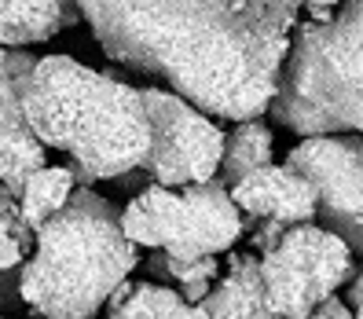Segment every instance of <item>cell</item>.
<instances>
[{
  "label": "cell",
  "mask_w": 363,
  "mask_h": 319,
  "mask_svg": "<svg viewBox=\"0 0 363 319\" xmlns=\"http://www.w3.org/2000/svg\"><path fill=\"white\" fill-rule=\"evenodd\" d=\"M99 48L206 114L257 121L279 96L297 0H81Z\"/></svg>",
  "instance_id": "6da1fadb"
},
{
  "label": "cell",
  "mask_w": 363,
  "mask_h": 319,
  "mask_svg": "<svg viewBox=\"0 0 363 319\" xmlns=\"http://www.w3.org/2000/svg\"><path fill=\"white\" fill-rule=\"evenodd\" d=\"M26 118L40 143L74 158L70 169L81 187L143 169L155 143L143 92L70 55L37 59L26 84Z\"/></svg>",
  "instance_id": "7a4b0ae2"
},
{
  "label": "cell",
  "mask_w": 363,
  "mask_h": 319,
  "mask_svg": "<svg viewBox=\"0 0 363 319\" xmlns=\"http://www.w3.org/2000/svg\"><path fill=\"white\" fill-rule=\"evenodd\" d=\"M140 264L121 213L96 191L77 187L70 206L37 231L18 293L37 319H92Z\"/></svg>",
  "instance_id": "3957f363"
},
{
  "label": "cell",
  "mask_w": 363,
  "mask_h": 319,
  "mask_svg": "<svg viewBox=\"0 0 363 319\" xmlns=\"http://www.w3.org/2000/svg\"><path fill=\"white\" fill-rule=\"evenodd\" d=\"M272 118L297 136H363V0L297 23Z\"/></svg>",
  "instance_id": "277c9868"
},
{
  "label": "cell",
  "mask_w": 363,
  "mask_h": 319,
  "mask_svg": "<svg viewBox=\"0 0 363 319\" xmlns=\"http://www.w3.org/2000/svg\"><path fill=\"white\" fill-rule=\"evenodd\" d=\"M121 224L136 246H151L184 261L228 253L246 231V217L224 180L191 184L180 191L151 184L125 206Z\"/></svg>",
  "instance_id": "5b68a950"
},
{
  "label": "cell",
  "mask_w": 363,
  "mask_h": 319,
  "mask_svg": "<svg viewBox=\"0 0 363 319\" xmlns=\"http://www.w3.org/2000/svg\"><path fill=\"white\" fill-rule=\"evenodd\" d=\"M352 275V246L315 224H297L261 253L264 301L283 319H312Z\"/></svg>",
  "instance_id": "8992f818"
},
{
  "label": "cell",
  "mask_w": 363,
  "mask_h": 319,
  "mask_svg": "<svg viewBox=\"0 0 363 319\" xmlns=\"http://www.w3.org/2000/svg\"><path fill=\"white\" fill-rule=\"evenodd\" d=\"M147 111L155 125V143L143 162V173L162 187H191L213 184L224 162L228 136L213 125L195 103L177 92L143 89Z\"/></svg>",
  "instance_id": "52a82bcc"
},
{
  "label": "cell",
  "mask_w": 363,
  "mask_h": 319,
  "mask_svg": "<svg viewBox=\"0 0 363 319\" xmlns=\"http://www.w3.org/2000/svg\"><path fill=\"white\" fill-rule=\"evenodd\" d=\"M319 191V228L363 253V136H312L286 155Z\"/></svg>",
  "instance_id": "ba28073f"
},
{
  "label": "cell",
  "mask_w": 363,
  "mask_h": 319,
  "mask_svg": "<svg viewBox=\"0 0 363 319\" xmlns=\"http://www.w3.org/2000/svg\"><path fill=\"white\" fill-rule=\"evenodd\" d=\"M4 74H0V173H4V195L23 198L26 180L45 169V143L33 133L26 118V84L37 67L30 52L4 48Z\"/></svg>",
  "instance_id": "9c48e42d"
},
{
  "label": "cell",
  "mask_w": 363,
  "mask_h": 319,
  "mask_svg": "<svg viewBox=\"0 0 363 319\" xmlns=\"http://www.w3.org/2000/svg\"><path fill=\"white\" fill-rule=\"evenodd\" d=\"M231 198L242 209V217H250V224L275 220V224L297 228V224H312L319 217V191L294 165L272 162L257 169V173H250L246 180L231 187Z\"/></svg>",
  "instance_id": "30bf717a"
},
{
  "label": "cell",
  "mask_w": 363,
  "mask_h": 319,
  "mask_svg": "<svg viewBox=\"0 0 363 319\" xmlns=\"http://www.w3.org/2000/svg\"><path fill=\"white\" fill-rule=\"evenodd\" d=\"M202 305L213 319H283V315H275L264 301L261 257H253V253H231L220 286H213V293ZM312 319H356V315H352L349 305H341L334 297V301L323 305Z\"/></svg>",
  "instance_id": "8fae6325"
},
{
  "label": "cell",
  "mask_w": 363,
  "mask_h": 319,
  "mask_svg": "<svg viewBox=\"0 0 363 319\" xmlns=\"http://www.w3.org/2000/svg\"><path fill=\"white\" fill-rule=\"evenodd\" d=\"M111 319H213L206 305H191L184 293L158 283H125L106 305Z\"/></svg>",
  "instance_id": "7c38bea8"
},
{
  "label": "cell",
  "mask_w": 363,
  "mask_h": 319,
  "mask_svg": "<svg viewBox=\"0 0 363 319\" xmlns=\"http://www.w3.org/2000/svg\"><path fill=\"white\" fill-rule=\"evenodd\" d=\"M67 30L59 0H0V40L4 48H26Z\"/></svg>",
  "instance_id": "4fadbf2b"
},
{
  "label": "cell",
  "mask_w": 363,
  "mask_h": 319,
  "mask_svg": "<svg viewBox=\"0 0 363 319\" xmlns=\"http://www.w3.org/2000/svg\"><path fill=\"white\" fill-rule=\"evenodd\" d=\"M77 177L70 165H45L37 169V173L26 180L23 187V198H18V209H23V217L33 231L45 228L55 213H62L70 206V198L77 195Z\"/></svg>",
  "instance_id": "5bb4252c"
},
{
  "label": "cell",
  "mask_w": 363,
  "mask_h": 319,
  "mask_svg": "<svg viewBox=\"0 0 363 319\" xmlns=\"http://www.w3.org/2000/svg\"><path fill=\"white\" fill-rule=\"evenodd\" d=\"M264 165H272V133L261 121H239L224 143L220 180L228 187H235L239 180H246L250 173H257Z\"/></svg>",
  "instance_id": "9a60e30c"
},
{
  "label": "cell",
  "mask_w": 363,
  "mask_h": 319,
  "mask_svg": "<svg viewBox=\"0 0 363 319\" xmlns=\"http://www.w3.org/2000/svg\"><path fill=\"white\" fill-rule=\"evenodd\" d=\"M0 235H4V246H0V264H4V272H11L15 264H23L26 250L37 242V231L26 224L23 209H18V198H11V195L0 198Z\"/></svg>",
  "instance_id": "2e32d148"
},
{
  "label": "cell",
  "mask_w": 363,
  "mask_h": 319,
  "mask_svg": "<svg viewBox=\"0 0 363 319\" xmlns=\"http://www.w3.org/2000/svg\"><path fill=\"white\" fill-rule=\"evenodd\" d=\"M155 275H173L180 286H191V283H213L220 275L217 268V257H202V261H184V257H169V253L155 250V257L147 261Z\"/></svg>",
  "instance_id": "e0dca14e"
},
{
  "label": "cell",
  "mask_w": 363,
  "mask_h": 319,
  "mask_svg": "<svg viewBox=\"0 0 363 319\" xmlns=\"http://www.w3.org/2000/svg\"><path fill=\"white\" fill-rule=\"evenodd\" d=\"M349 308L356 319H363V272L352 279V290H349Z\"/></svg>",
  "instance_id": "ac0fdd59"
},
{
  "label": "cell",
  "mask_w": 363,
  "mask_h": 319,
  "mask_svg": "<svg viewBox=\"0 0 363 319\" xmlns=\"http://www.w3.org/2000/svg\"><path fill=\"white\" fill-rule=\"evenodd\" d=\"M59 8H62V18H67V26H74L77 18H84V11H81V0H59Z\"/></svg>",
  "instance_id": "d6986e66"
},
{
  "label": "cell",
  "mask_w": 363,
  "mask_h": 319,
  "mask_svg": "<svg viewBox=\"0 0 363 319\" xmlns=\"http://www.w3.org/2000/svg\"><path fill=\"white\" fill-rule=\"evenodd\" d=\"M297 4H308V8H330L337 0H297Z\"/></svg>",
  "instance_id": "ffe728a7"
},
{
  "label": "cell",
  "mask_w": 363,
  "mask_h": 319,
  "mask_svg": "<svg viewBox=\"0 0 363 319\" xmlns=\"http://www.w3.org/2000/svg\"><path fill=\"white\" fill-rule=\"evenodd\" d=\"M33 319H37V315H33Z\"/></svg>",
  "instance_id": "44dd1931"
}]
</instances>
